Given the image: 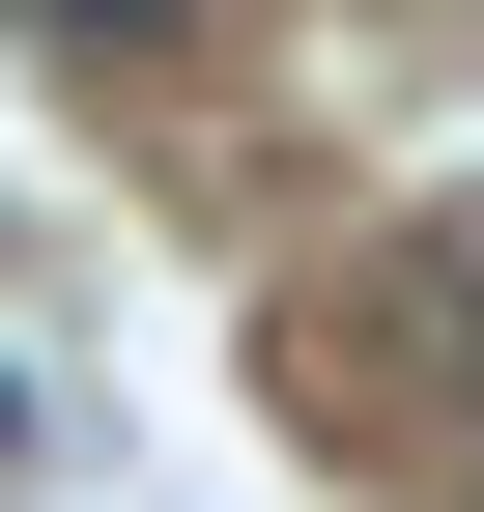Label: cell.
<instances>
[{
    "label": "cell",
    "mask_w": 484,
    "mask_h": 512,
    "mask_svg": "<svg viewBox=\"0 0 484 512\" xmlns=\"http://www.w3.org/2000/svg\"><path fill=\"white\" fill-rule=\"evenodd\" d=\"M0 484H29V370H0Z\"/></svg>",
    "instance_id": "1"
}]
</instances>
